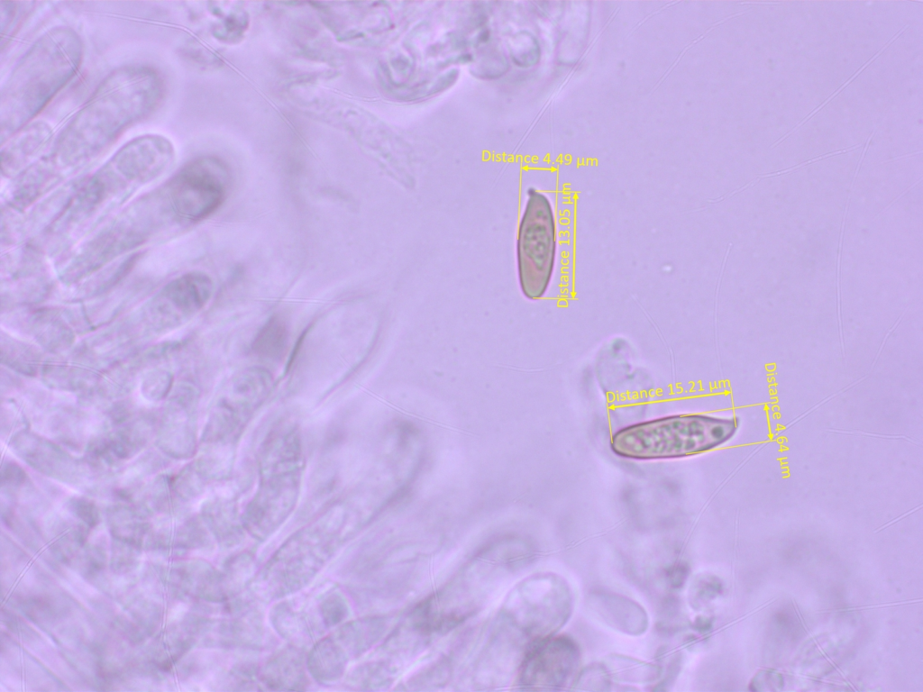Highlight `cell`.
<instances>
[{"instance_id":"cell-13","label":"cell","mask_w":923,"mask_h":692,"mask_svg":"<svg viewBox=\"0 0 923 692\" xmlns=\"http://www.w3.org/2000/svg\"><path fill=\"white\" fill-rule=\"evenodd\" d=\"M686 575L687 569H684L681 565L675 567L671 574V578H672V585L675 587L677 585L681 586V584L683 583L684 578H686Z\"/></svg>"},{"instance_id":"cell-4","label":"cell","mask_w":923,"mask_h":692,"mask_svg":"<svg viewBox=\"0 0 923 692\" xmlns=\"http://www.w3.org/2000/svg\"><path fill=\"white\" fill-rule=\"evenodd\" d=\"M527 555L514 542H499L476 554L441 590L418 605L428 628L443 633L475 614L510 574L523 567Z\"/></svg>"},{"instance_id":"cell-8","label":"cell","mask_w":923,"mask_h":692,"mask_svg":"<svg viewBox=\"0 0 923 692\" xmlns=\"http://www.w3.org/2000/svg\"><path fill=\"white\" fill-rule=\"evenodd\" d=\"M230 180L228 168L221 159L204 156L182 168L173 187L179 205L191 216L201 217L224 202Z\"/></svg>"},{"instance_id":"cell-2","label":"cell","mask_w":923,"mask_h":692,"mask_svg":"<svg viewBox=\"0 0 923 692\" xmlns=\"http://www.w3.org/2000/svg\"><path fill=\"white\" fill-rule=\"evenodd\" d=\"M573 594L554 573H538L518 582L501 605L488 641L479 656L492 671H517L527 653L556 635L570 619Z\"/></svg>"},{"instance_id":"cell-3","label":"cell","mask_w":923,"mask_h":692,"mask_svg":"<svg viewBox=\"0 0 923 692\" xmlns=\"http://www.w3.org/2000/svg\"><path fill=\"white\" fill-rule=\"evenodd\" d=\"M83 57V40L70 26L50 28L32 43L1 88L2 144L32 122L75 77Z\"/></svg>"},{"instance_id":"cell-12","label":"cell","mask_w":923,"mask_h":692,"mask_svg":"<svg viewBox=\"0 0 923 692\" xmlns=\"http://www.w3.org/2000/svg\"><path fill=\"white\" fill-rule=\"evenodd\" d=\"M901 32H902V31L900 30V32H898V33H897V34H896V35H895V36H894V37H893V38H892V39H891V41H889V42H888V43H887V44H886V45H885V46H884V47H883V48H882V50H880V51H879L878 53H876V54H875V55H874V56H873V58H872V59H870V60H869V61H868V62H867V63H866L865 65H864V66H863V67H862V68H860V69L858 70V72H856V73H855V74H854V76H853V77H851V78H850V79H849V80H848V81H847L846 83H845V84H844V85H843V86H841V87H840V88H839V89H838L837 91H836V92H835V93H834V94H833V95H832V96H831L830 97H828V98H827V100H826V101H825V102H824V103H823L822 105H819V106H818V108H817L816 110H814V111H813L812 113H810V114H809V115H808V116H807V117H806V118H805V119L803 120V121H801V122H800V123H799V124H798V125H797V126H796L795 128H793V130H791V131H790V132L789 133L785 134V135H784V136H783V137H782V138H781V139L780 141H775V142H774V143H773V144L772 145V147H774V146H776V145H777L778 143L781 142V141H783V140H784V139H785L786 137H788V136H789L790 134H791V133H792V132H794V131H795V130H796V129H797L798 127H800V126L801 124H803V123H805V122H806V121H807L808 119H809V118H810L811 116H813V115H814V114H815L816 113H818V111H819V110H820V109H821L822 107H824V106H825V105H827V103H828V102H829L830 100H832V99L834 98V96H836V95H837V94H838V93H839V92H840V91H841V90H842V89H843V88H844V87H845V86H847V85H848V84H849V83H850V82H851V81H852V80H853V79H854V77H856V76H857V75H858V74H859V73H860V72H861V71H862V70H863V69H864V68H865V67H867V66H868V65H869V64H870V63H871V62H872V61H873V59H875V58H876V57H878V56L880 55V53H882V51H883V50H884L886 49V47H887L888 45H890V43H891V42H892V41H894V40H895V39H896V38H897V37L899 36V34H900V33Z\"/></svg>"},{"instance_id":"cell-1","label":"cell","mask_w":923,"mask_h":692,"mask_svg":"<svg viewBox=\"0 0 923 692\" xmlns=\"http://www.w3.org/2000/svg\"><path fill=\"white\" fill-rule=\"evenodd\" d=\"M165 82L149 65L121 66L107 74L61 129L35 169L75 168L106 150L161 103Z\"/></svg>"},{"instance_id":"cell-5","label":"cell","mask_w":923,"mask_h":692,"mask_svg":"<svg viewBox=\"0 0 923 692\" xmlns=\"http://www.w3.org/2000/svg\"><path fill=\"white\" fill-rule=\"evenodd\" d=\"M737 426L736 418L672 415L620 429L612 436L611 449L618 456L639 460L691 456L723 444Z\"/></svg>"},{"instance_id":"cell-9","label":"cell","mask_w":923,"mask_h":692,"mask_svg":"<svg viewBox=\"0 0 923 692\" xmlns=\"http://www.w3.org/2000/svg\"><path fill=\"white\" fill-rule=\"evenodd\" d=\"M587 606L596 618L622 633L637 636L648 628L646 611L626 596L596 589L589 593Z\"/></svg>"},{"instance_id":"cell-14","label":"cell","mask_w":923,"mask_h":692,"mask_svg":"<svg viewBox=\"0 0 923 692\" xmlns=\"http://www.w3.org/2000/svg\"><path fill=\"white\" fill-rule=\"evenodd\" d=\"M776 4H779V3H775V2H772V3H770V2L769 3L768 2L747 3V5H776Z\"/></svg>"},{"instance_id":"cell-7","label":"cell","mask_w":923,"mask_h":692,"mask_svg":"<svg viewBox=\"0 0 923 692\" xmlns=\"http://www.w3.org/2000/svg\"><path fill=\"white\" fill-rule=\"evenodd\" d=\"M580 659L577 643L567 636H552L525 657L516 671L524 690H558L574 677Z\"/></svg>"},{"instance_id":"cell-11","label":"cell","mask_w":923,"mask_h":692,"mask_svg":"<svg viewBox=\"0 0 923 692\" xmlns=\"http://www.w3.org/2000/svg\"><path fill=\"white\" fill-rule=\"evenodd\" d=\"M288 341L286 323L279 318L270 319L259 331L253 342L255 354L269 360H279L285 352Z\"/></svg>"},{"instance_id":"cell-6","label":"cell","mask_w":923,"mask_h":692,"mask_svg":"<svg viewBox=\"0 0 923 692\" xmlns=\"http://www.w3.org/2000/svg\"><path fill=\"white\" fill-rule=\"evenodd\" d=\"M555 223L552 205L542 193L530 189L517 239L521 289L529 299L542 297L550 283L555 259Z\"/></svg>"},{"instance_id":"cell-10","label":"cell","mask_w":923,"mask_h":692,"mask_svg":"<svg viewBox=\"0 0 923 692\" xmlns=\"http://www.w3.org/2000/svg\"><path fill=\"white\" fill-rule=\"evenodd\" d=\"M52 137V127L43 120L26 124L2 145V168L9 170L28 163L46 150Z\"/></svg>"}]
</instances>
